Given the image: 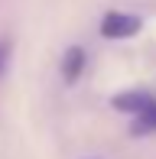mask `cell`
I'll use <instances>...</instances> for the list:
<instances>
[{
	"instance_id": "6da1fadb",
	"label": "cell",
	"mask_w": 156,
	"mask_h": 159,
	"mask_svg": "<svg viewBox=\"0 0 156 159\" xmlns=\"http://www.w3.org/2000/svg\"><path fill=\"white\" fill-rule=\"evenodd\" d=\"M140 30V16H133V13H108L101 23V33L108 36V39H124V36H133Z\"/></svg>"
},
{
	"instance_id": "7a4b0ae2",
	"label": "cell",
	"mask_w": 156,
	"mask_h": 159,
	"mask_svg": "<svg viewBox=\"0 0 156 159\" xmlns=\"http://www.w3.org/2000/svg\"><path fill=\"white\" fill-rule=\"evenodd\" d=\"M81 65H85V52L81 49H68L65 52V65H62V75H65L68 81H75V78L81 75Z\"/></svg>"
},
{
	"instance_id": "3957f363",
	"label": "cell",
	"mask_w": 156,
	"mask_h": 159,
	"mask_svg": "<svg viewBox=\"0 0 156 159\" xmlns=\"http://www.w3.org/2000/svg\"><path fill=\"white\" fill-rule=\"evenodd\" d=\"M146 127H156V101H150V104L140 111V124H137V130H146Z\"/></svg>"
},
{
	"instance_id": "277c9868",
	"label": "cell",
	"mask_w": 156,
	"mask_h": 159,
	"mask_svg": "<svg viewBox=\"0 0 156 159\" xmlns=\"http://www.w3.org/2000/svg\"><path fill=\"white\" fill-rule=\"evenodd\" d=\"M7 59H10V39H0V75L7 68Z\"/></svg>"
}]
</instances>
